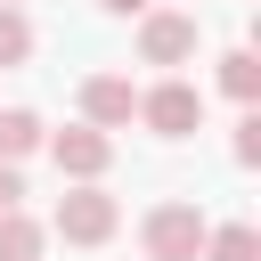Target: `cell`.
Listing matches in <instances>:
<instances>
[{
  "label": "cell",
  "instance_id": "1",
  "mask_svg": "<svg viewBox=\"0 0 261 261\" xmlns=\"http://www.w3.org/2000/svg\"><path fill=\"white\" fill-rule=\"evenodd\" d=\"M204 237H212V220H204L188 196H163V204H147V220H139V253H147V261H204Z\"/></svg>",
  "mask_w": 261,
  "mask_h": 261
},
{
  "label": "cell",
  "instance_id": "2",
  "mask_svg": "<svg viewBox=\"0 0 261 261\" xmlns=\"http://www.w3.org/2000/svg\"><path fill=\"white\" fill-rule=\"evenodd\" d=\"M49 237H65V245H106L114 228H122V204L106 196V188H65L57 196V212L41 220Z\"/></svg>",
  "mask_w": 261,
  "mask_h": 261
},
{
  "label": "cell",
  "instance_id": "3",
  "mask_svg": "<svg viewBox=\"0 0 261 261\" xmlns=\"http://www.w3.org/2000/svg\"><path fill=\"white\" fill-rule=\"evenodd\" d=\"M139 122H147L155 139H196V130H204V90L179 82V73H163L155 90H139Z\"/></svg>",
  "mask_w": 261,
  "mask_h": 261
},
{
  "label": "cell",
  "instance_id": "4",
  "mask_svg": "<svg viewBox=\"0 0 261 261\" xmlns=\"http://www.w3.org/2000/svg\"><path fill=\"white\" fill-rule=\"evenodd\" d=\"M196 33H204V24H196L188 8H147V16H139V57H147V65H188V57H196Z\"/></svg>",
  "mask_w": 261,
  "mask_h": 261
},
{
  "label": "cell",
  "instance_id": "5",
  "mask_svg": "<svg viewBox=\"0 0 261 261\" xmlns=\"http://www.w3.org/2000/svg\"><path fill=\"white\" fill-rule=\"evenodd\" d=\"M49 155H57V171H65L73 188H98L106 163H114V139L90 130V122H73V130H49Z\"/></svg>",
  "mask_w": 261,
  "mask_h": 261
},
{
  "label": "cell",
  "instance_id": "6",
  "mask_svg": "<svg viewBox=\"0 0 261 261\" xmlns=\"http://www.w3.org/2000/svg\"><path fill=\"white\" fill-rule=\"evenodd\" d=\"M82 122H90V130H122V122H139V90H130V73H90V82H82Z\"/></svg>",
  "mask_w": 261,
  "mask_h": 261
},
{
  "label": "cell",
  "instance_id": "7",
  "mask_svg": "<svg viewBox=\"0 0 261 261\" xmlns=\"http://www.w3.org/2000/svg\"><path fill=\"white\" fill-rule=\"evenodd\" d=\"M49 147V122L33 114V106H0V163H24V155H41Z\"/></svg>",
  "mask_w": 261,
  "mask_h": 261
},
{
  "label": "cell",
  "instance_id": "8",
  "mask_svg": "<svg viewBox=\"0 0 261 261\" xmlns=\"http://www.w3.org/2000/svg\"><path fill=\"white\" fill-rule=\"evenodd\" d=\"M49 253V228L33 212H0V261H41Z\"/></svg>",
  "mask_w": 261,
  "mask_h": 261
},
{
  "label": "cell",
  "instance_id": "9",
  "mask_svg": "<svg viewBox=\"0 0 261 261\" xmlns=\"http://www.w3.org/2000/svg\"><path fill=\"white\" fill-rule=\"evenodd\" d=\"M204 261H261V228L253 220H220L204 237Z\"/></svg>",
  "mask_w": 261,
  "mask_h": 261
},
{
  "label": "cell",
  "instance_id": "10",
  "mask_svg": "<svg viewBox=\"0 0 261 261\" xmlns=\"http://www.w3.org/2000/svg\"><path fill=\"white\" fill-rule=\"evenodd\" d=\"M220 90H228L237 106H253V98H261V57H253V49H228V57H220Z\"/></svg>",
  "mask_w": 261,
  "mask_h": 261
},
{
  "label": "cell",
  "instance_id": "11",
  "mask_svg": "<svg viewBox=\"0 0 261 261\" xmlns=\"http://www.w3.org/2000/svg\"><path fill=\"white\" fill-rule=\"evenodd\" d=\"M24 57H33V16L0 8V65H24Z\"/></svg>",
  "mask_w": 261,
  "mask_h": 261
},
{
  "label": "cell",
  "instance_id": "12",
  "mask_svg": "<svg viewBox=\"0 0 261 261\" xmlns=\"http://www.w3.org/2000/svg\"><path fill=\"white\" fill-rule=\"evenodd\" d=\"M228 155H237V163H245V171H253V163H261V114H253V106H245V114H237V139H228Z\"/></svg>",
  "mask_w": 261,
  "mask_h": 261
},
{
  "label": "cell",
  "instance_id": "13",
  "mask_svg": "<svg viewBox=\"0 0 261 261\" xmlns=\"http://www.w3.org/2000/svg\"><path fill=\"white\" fill-rule=\"evenodd\" d=\"M0 212H24V171L0 163Z\"/></svg>",
  "mask_w": 261,
  "mask_h": 261
},
{
  "label": "cell",
  "instance_id": "14",
  "mask_svg": "<svg viewBox=\"0 0 261 261\" xmlns=\"http://www.w3.org/2000/svg\"><path fill=\"white\" fill-rule=\"evenodd\" d=\"M98 8H106V16H147L155 0H98Z\"/></svg>",
  "mask_w": 261,
  "mask_h": 261
},
{
  "label": "cell",
  "instance_id": "15",
  "mask_svg": "<svg viewBox=\"0 0 261 261\" xmlns=\"http://www.w3.org/2000/svg\"><path fill=\"white\" fill-rule=\"evenodd\" d=\"M0 8H24V0H0Z\"/></svg>",
  "mask_w": 261,
  "mask_h": 261
}]
</instances>
